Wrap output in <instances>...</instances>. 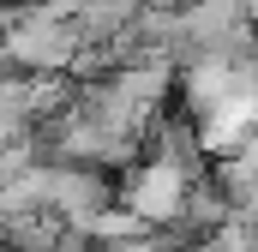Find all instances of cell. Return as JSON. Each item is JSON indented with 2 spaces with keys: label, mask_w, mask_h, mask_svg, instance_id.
I'll list each match as a JSON object with an SVG mask.
<instances>
[{
  "label": "cell",
  "mask_w": 258,
  "mask_h": 252,
  "mask_svg": "<svg viewBox=\"0 0 258 252\" xmlns=\"http://www.w3.org/2000/svg\"><path fill=\"white\" fill-rule=\"evenodd\" d=\"M6 54H18V60H30V66L66 60V54H72V30H60L54 18H36V24H24V30H12V42H6Z\"/></svg>",
  "instance_id": "1"
}]
</instances>
